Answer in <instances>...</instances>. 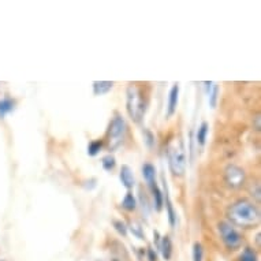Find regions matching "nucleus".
<instances>
[{
	"label": "nucleus",
	"mask_w": 261,
	"mask_h": 261,
	"mask_svg": "<svg viewBox=\"0 0 261 261\" xmlns=\"http://www.w3.org/2000/svg\"><path fill=\"white\" fill-rule=\"evenodd\" d=\"M228 218L232 223H236L241 227H252L257 224L258 219H260V214L252 202L241 200L231 205L228 211Z\"/></svg>",
	"instance_id": "nucleus-1"
},
{
	"label": "nucleus",
	"mask_w": 261,
	"mask_h": 261,
	"mask_svg": "<svg viewBox=\"0 0 261 261\" xmlns=\"http://www.w3.org/2000/svg\"><path fill=\"white\" fill-rule=\"evenodd\" d=\"M168 164L174 175H184L186 170V152L184 142L175 140L168 148Z\"/></svg>",
	"instance_id": "nucleus-2"
},
{
	"label": "nucleus",
	"mask_w": 261,
	"mask_h": 261,
	"mask_svg": "<svg viewBox=\"0 0 261 261\" xmlns=\"http://www.w3.org/2000/svg\"><path fill=\"white\" fill-rule=\"evenodd\" d=\"M127 112L134 122H140L145 114L141 93L136 85H130L127 88Z\"/></svg>",
	"instance_id": "nucleus-3"
},
{
	"label": "nucleus",
	"mask_w": 261,
	"mask_h": 261,
	"mask_svg": "<svg viewBox=\"0 0 261 261\" xmlns=\"http://www.w3.org/2000/svg\"><path fill=\"white\" fill-rule=\"evenodd\" d=\"M127 132V126L122 116H115L111 122L110 130H108V141H110V148L116 149L118 146L124 141Z\"/></svg>",
	"instance_id": "nucleus-4"
},
{
	"label": "nucleus",
	"mask_w": 261,
	"mask_h": 261,
	"mask_svg": "<svg viewBox=\"0 0 261 261\" xmlns=\"http://www.w3.org/2000/svg\"><path fill=\"white\" fill-rule=\"evenodd\" d=\"M219 231L222 236V240L228 249H237L242 242L240 232L237 231L236 228L228 224V223L223 222L219 224Z\"/></svg>",
	"instance_id": "nucleus-5"
},
{
	"label": "nucleus",
	"mask_w": 261,
	"mask_h": 261,
	"mask_svg": "<svg viewBox=\"0 0 261 261\" xmlns=\"http://www.w3.org/2000/svg\"><path fill=\"white\" fill-rule=\"evenodd\" d=\"M226 182L228 186L237 189L241 188L245 182V172L242 168L237 167V166H228L226 168Z\"/></svg>",
	"instance_id": "nucleus-6"
},
{
	"label": "nucleus",
	"mask_w": 261,
	"mask_h": 261,
	"mask_svg": "<svg viewBox=\"0 0 261 261\" xmlns=\"http://www.w3.org/2000/svg\"><path fill=\"white\" fill-rule=\"evenodd\" d=\"M120 180H122V184H123L124 188L132 189L134 186V175L133 171H132V168L128 167V166H123L122 170H120Z\"/></svg>",
	"instance_id": "nucleus-7"
},
{
	"label": "nucleus",
	"mask_w": 261,
	"mask_h": 261,
	"mask_svg": "<svg viewBox=\"0 0 261 261\" xmlns=\"http://www.w3.org/2000/svg\"><path fill=\"white\" fill-rule=\"evenodd\" d=\"M178 96H179V86L174 85L170 90V96H168V115L171 116L176 110L178 106Z\"/></svg>",
	"instance_id": "nucleus-8"
},
{
	"label": "nucleus",
	"mask_w": 261,
	"mask_h": 261,
	"mask_svg": "<svg viewBox=\"0 0 261 261\" xmlns=\"http://www.w3.org/2000/svg\"><path fill=\"white\" fill-rule=\"evenodd\" d=\"M142 175H144V178H145V180L148 182V185H149L150 188H153L154 186V178H156V168L152 166V164H149V163H146V164H144V167H142Z\"/></svg>",
	"instance_id": "nucleus-9"
},
{
	"label": "nucleus",
	"mask_w": 261,
	"mask_h": 261,
	"mask_svg": "<svg viewBox=\"0 0 261 261\" xmlns=\"http://www.w3.org/2000/svg\"><path fill=\"white\" fill-rule=\"evenodd\" d=\"M112 85H114V82L96 81L93 84V93L96 94V96H101V94L108 93V92L112 89Z\"/></svg>",
	"instance_id": "nucleus-10"
},
{
	"label": "nucleus",
	"mask_w": 261,
	"mask_h": 261,
	"mask_svg": "<svg viewBox=\"0 0 261 261\" xmlns=\"http://www.w3.org/2000/svg\"><path fill=\"white\" fill-rule=\"evenodd\" d=\"M159 248H160V252H162L163 257H164L166 260H170V257H171L172 254L171 240H170L168 237H163L162 242L159 244Z\"/></svg>",
	"instance_id": "nucleus-11"
},
{
	"label": "nucleus",
	"mask_w": 261,
	"mask_h": 261,
	"mask_svg": "<svg viewBox=\"0 0 261 261\" xmlns=\"http://www.w3.org/2000/svg\"><path fill=\"white\" fill-rule=\"evenodd\" d=\"M208 132H210V124L206 123V122H204V123H201V126L198 127L197 132V142L200 145H204V144H205Z\"/></svg>",
	"instance_id": "nucleus-12"
},
{
	"label": "nucleus",
	"mask_w": 261,
	"mask_h": 261,
	"mask_svg": "<svg viewBox=\"0 0 261 261\" xmlns=\"http://www.w3.org/2000/svg\"><path fill=\"white\" fill-rule=\"evenodd\" d=\"M122 206H123L126 211H134L136 210V206H137V201H136V198L132 193H127L126 196H124L123 201H122Z\"/></svg>",
	"instance_id": "nucleus-13"
},
{
	"label": "nucleus",
	"mask_w": 261,
	"mask_h": 261,
	"mask_svg": "<svg viewBox=\"0 0 261 261\" xmlns=\"http://www.w3.org/2000/svg\"><path fill=\"white\" fill-rule=\"evenodd\" d=\"M14 101L11 99H2L0 100V116H5L14 110Z\"/></svg>",
	"instance_id": "nucleus-14"
},
{
	"label": "nucleus",
	"mask_w": 261,
	"mask_h": 261,
	"mask_svg": "<svg viewBox=\"0 0 261 261\" xmlns=\"http://www.w3.org/2000/svg\"><path fill=\"white\" fill-rule=\"evenodd\" d=\"M152 192H153V198H154V205H156V210L160 211L163 206V196L162 192H160V189L154 185L153 188H152Z\"/></svg>",
	"instance_id": "nucleus-15"
},
{
	"label": "nucleus",
	"mask_w": 261,
	"mask_h": 261,
	"mask_svg": "<svg viewBox=\"0 0 261 261\" xmlns=\"http://www.w3.org/2000/svg\"><path fill=\"white\" fill-rule=\"evenodd\" d=\"M101 164H103V168L106 170V171H111V170H114L115 168V158L114 156H111V154H108V156H106V158H103V162H101Z\"/></svg>",
	"instance_id": "nucleus-16"
},
{
	"label": "nucleus",
	"mask_w": 261,
	"mask_h": 261,
	"mask_svg": "<svg viewBox=\"0 0 261 261\" xmlns=\"http://www.w3.org/2000/svg\"><path fill=\"white\" fill-rule=\"evenodd\" d=\"M101 146H103V142L101 141L90 142L89 146H88V154L89 156H96L100 152V149H101Z\"/></svg>",
	"instance_id": "nucleus-17"
},
{
	"label": "nucleus",
	"mask_w": 261,
	"mask_h": 261,
	"mask_svg": "<svg viewBox=\"0 0 261 261\" xmlns=\"http://www.w3.org/2000/svg\"><path fill=\"white\" fill-rule=\"evenodd\" d=\"M202 246L200 244H194L193 246V260L194 261H202Z\"/></svg>",
	"instance_id": "nucleus-18"
},
{
	"label": "nucleus",
	"mask_w": 261,
	"mask_h": 261,
	"mask_svg": "<svg viewBox=\"0 0 261 261\" xmlns=\"http://www.w3.org/2000/svg\"><path fill=\"white\" fill-rule=\"evenodd\" d=\"M241 261H257L256 254H254L252 249L246 248L242 253V256H241Z\"/></svg>",
	"instance_id": "nucleus-19"
},
{
	"label": "nucleus",
	"mask_w": 261,
	"mask_h": 261,
	"mask_svg": "<svg viewBox=\"0 0 261 261\" xmlns=\"http://www.w3.org/2000/svg\"><path fill=\"white\" fill-rule=\"evenodd\" d=\"M218 94H219V86L214 85L212 92H210V104L212 108L216 107V103H218Z\"/></svg>",
	"instance_id": "nucleus-20"
},
{
	"label": "nucleus",
	"mask_w": 261,
	"mask_h": 261,
	"mask_svg": "<svg viewBox=\"0 0 261 261\" xmlns=\"http://www.w3.org/2000/svg\"><path fill=\"white\" fill-rule=\"evenodd\" d=\"M166 197H167L168 220H170V224H171V226H175V212H174V208H172V204H171V201H170V198H168V196H166Z\"/></svg>",
	"instance_id": "nucleus-21"
},
{
	"label": "nucleus",
	"mask_w": 261,
	"mask_h": 261,
	"mask_svg": "<svg viewBox=\"0 0 261 261\" xmlns=\"http://www.w3.org/2000/svg\"><path fill=\"white\" fill-rule=\"evenodd\" d=\"M114 226H115V230L118 232H119L120 236H126L127 234V227H126V224H124L123 222H120V220H115L114 222Z\"/></svg>",
	"instance_id": "nucleus-22"
},
{
	"label": "nucleus",
	"mask_w": 261,
	"mask_h": 261,
	"mask_svg": "<svg viewBox=\"0 0 261 261\" xmlns=\"http://www.w3.org/2000/svg\"><path fill=\"white\" fill-rule=\"evenodd\" d=\"M130 228H132V231H133L134 234L138 237V238H142V237H144V236H142V232H141V227L138 226L137 223H133Z\"/></svg>",
	"instance_id": "nucleus-23"
},
{
	"label": "nucleus",
	"mask_w": 261,
	"mask_h": 261,
	"mask_svg": "<svg viewBox=\"0 0 261 261\" xmlns=\"http://www.w3.org/2000/svg\"><path fill=\"white\" fill-rule=\"evenodd\" d=\"M256 130H260V115L256 116Z\"/></svg>",
	"instance_id": "nucleus-24"
},
{
	"label": "nucleus",
	"mask_w": 261,
	"mask_h": 261,
	"mask_svg": "<svg viewBox=\"0 0 261 261\" xmlns=\"http://www.w3.org/2000/svg\"><path fill=\"white\" fill-rule=\"evenodd\" d=\"M149 258H150V261H156V254H153V252H152V250H149Z\"/></svg>",
	"instance_id": "nucleus-25"
}]
</instances>
